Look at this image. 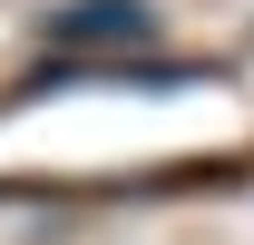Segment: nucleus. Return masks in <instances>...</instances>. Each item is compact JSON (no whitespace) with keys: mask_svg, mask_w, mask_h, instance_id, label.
Listing matches in <instances>:
<instances>
[{"mask_svg":"<svg viewBox=\"0 0 254 245\" xmlns=\"http://www.w3.org/2000/svg\"><path fill=\"white\" fill-rule=\"evenodd\" d=\"M68 49H108V39H147V0H78L59 20Z\"/></svg>","mask_w":254,"mask_h":245,"instance_id":"nucleus-1","label":"nucleus"}]
</instances>
